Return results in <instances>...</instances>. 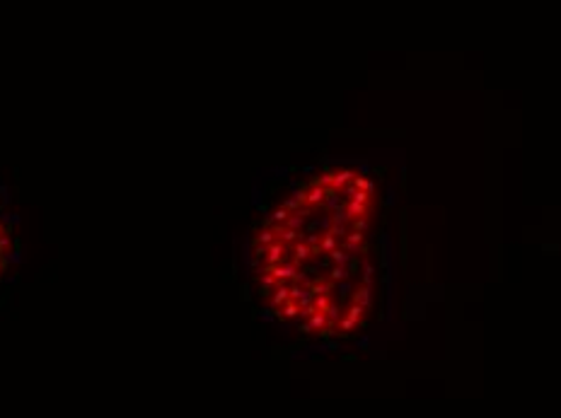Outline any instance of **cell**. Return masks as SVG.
Returning a JSON list of instances; mask_svg holds the SVG:
<instances>
[{"mask_svg":"<svg viewBox=\"0 0 561 418\" xmlns=\"http://www.w3.org/2000/svg\"><path fill=\"white\" fill-rule=\"evenodd\" d=\"M353 184H356L358 189H363V191H373V194H375V184H373L370 179H363V177L356 174V177H353Z\"/></svg>","mask_w":561,"mask_h":418,"instance_id":"obj_1","label":"cell"}]
</instances>
